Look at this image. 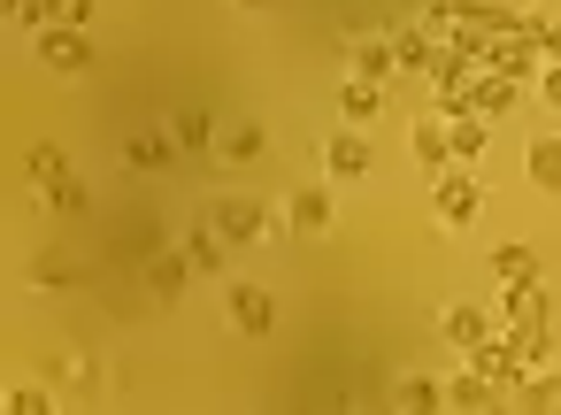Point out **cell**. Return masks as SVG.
I'll return each instance as SVG.
<instances>
[{
    "label": "cell",
    "mask_w": 561,
    "mask_h": 415,
    "mask_svg": "<svg viewBox=\"0 0 561 415\" xmlns=\"http://www.w3.org/2000/svg\"><path fill=\"white\" fill-rule=\"evenodd\" d=\"M24 177H32V193H39L55 216H85V185H78V170H70V154H62V147H47V139H39V147L24 154Z\"/></svg>",
    "instance_id": "cell-1"
},
{
    "label": "cell",
    "mask_w": 561,
    "mask_h": 415,
    "mask_svg": "<svg viewBox=\"0 0 561 415\" xmlns=\"http://www.w3.org/2000/svg\"><path fill=\"white\" fill-rule=\"evenodd\" d=\"M431 216H438L446 231H461V223H477V216H484V177H477L469 162H454V170H438V177H431Z\"/></svg>",
    "instance_id": "cell-2"
},
{
    "label": "cell",
    "mask_w": 561,
    "mask_h": 415,
    "mask_svg": "<svg viewBox=\"0 0 561 415\" xmlns=\"http://www.w3.org/2000/svg\"><path fill=\"white\" fill-rule=\"evenodd\" d=\"M224 323H231L239 338H270V331H277V300H270V285H254V277H224Z\"/></svg>",
    "instance_id": "cell-3"
},
{
    "label": "cell",
    "mask_w": 561,
    "mask_h": 415,
    "mask_svg": "<svg viewBox=\"0 0 561 415\" xmlns=\"http://www.w3.org/2000/svg\"><path fill=\"white\" fill-rule=\"evenodd\" d=\"M32 47H39V62H47L55 78H93V62H101V47H93L78 24H47V32H32Z\"/></svg>",
    "instance_id": "cell-4"
},
{
    "label": "cell",
    "mask_w": 561,
    "mask_h": 415,
    "mask_svg": "<svg viewBox=\"0 0 561 415\" xmlns=\"http://www.w3.org/2000/svg\"><path fill=\"white\" fill-rule=\"evenodd\" d=\"M47 384H55L70 407L101 400V369H93V354H85V346H55V354H47Z\"/></svg>",
    "instance_id": "cell-5"
},
{
    "label": "cell",
    "mask_w": 561,
    "mask_h": 415,
    "mask_svg": "<svg viewBox=\"0 0 561 415\" xmlns=\"http://www.w3.org/2000/svg\"><path fill=\"white\" fill-rule=\"evenodd\" d=\"M369 162H377V154H369V139H362L354 124H339V131L323 139V177H331V185H362Z\"/></svg>",
    "instance_id": "cell-6"
},
{
    "label": "cell",
    "mask_w": 561,
    "mask_h": 415,
    "mask_svg": "<svg viewBox=\"0 0 561 415\" xmlns=\"http://www.w3.org/2000/svg\"><path fill=\"white\" fill-rule=\"evenodd\" d=\"M408 154H415L431 177L454 170V116H446V108H438V116H415V124H408Z\"/></svg>",
    "instance_id": "cell-7"
},
{
    "label": "cell",
    "mask_w": 561,
    "mask_h": 415,
    "mask_svg": "<svg viewBox=\"0 0 561 415\" xmlns=\"http://www.w3.org/2000/svg\"><path fill=\"white\" fill-rule=\"evenodd\" d=\"M208 223H216V231H224L231 246H262V239L277 231L262 200H216V208H208Z\"/></svg>",
    "instance_id": "cell-8"
},
{
    "label": "cell",
    "mask_w": 561,
    "mask_h": 415,
    "mask_svg": "<svg viewBox=\"0 0 561 415\" xmlns=\"http://www.w3.org/2000/svg\"><path fill=\"white\" fill-rule=\"evenodd\" d=\"M461 361H469V369H484L500 392H523V377H530V369H523V354H515V338H477V346H461Z\"/></svg>",
    "instance_id": "cell-9"
},
{
    "label": "cell",
    "mask_w": 561,
    "mask_h": 415,
    "mask_svg": "<svg viewBox=\"0 0 561 415\" xmlns=\"http://www.w3.org/2000/svg\"><path fill=\"white\" fill-rule=\"evenodd\" d=\"M346 78H377V85H385V78H400L392 39H385V32H354V39H346Z\"/></svg>",
    "instance_id": "cell-10"
},
{
    "label": "cell",
    "mask_w": 561,
    "mask_h": 415,
    "mask_svg": "<svg viewBox=\"0 0 561 415\" xmlns=\"http://www.w3.org/2000/svg\"><path fill=\"white\" fill-rule=\"evenodd\" d=\"M185 277H193V254H185V246H154V254L139 262V285H147L154 300H178Z\"/></svg>",
    "instance_id": "cell-11"
},
{
    "label": "cell",
    "mask_w": 561,
    "mask_h": 415,
    "mask_svg": "<svg viewBox=\"0 0 561 415\" xmlns=\"http://www.w3.org/2000/svg\"><path fill=\"white\" fill-rule=\"evenodd\" d=\"M300 239H323L331 231V185H300V193H285V208H277Z\"/></svg>",
    "instance_id": "cell-12"
},
{
    "label": "cell",
    "mask_w": 561,
    "mask_h": 415,
    "mask_svg": "<svg viewBox=\"0 0 561 415\" xmlns=\"http://www.w3.org/2000/svg\"><path fill=\"white\" fill-rule=\"evenodd\" d=\"M392 55H400V78H431V70H438V55H446V32H438V24L400 32V39H392Z\"/></svg>",
    "instance_id": "cell-13"
},
{
    "label": "cell",
    "mask_w": 561,
    "mask_h": 415,
    "mask_svg": "<svg viewBox=\"0 0 561 415\" xmlns=\"http://www.w3.org/2000/svg\"><path fill=\"white\" fill-rule=\"evenodd\" d=\"M515 93H523V78H500V70H469V85H461V108H477V116H507L515 108Z\"/></svg>",
    "instance_id": "cell-14"
},
{
    "label": "cell",
    "mask_w": 561,
    "mask_h": 415,
    "mask_svg": "<svg viewBox=\"0 0 561 415\" xmlns=\"http://www.w3.org/2000/svg\"><path fill=\"white\" fill-rule=\"evenodd\" d=\"M124 162H131V170H178L185 147H178V131L162 124V131H131V139H124Z\"/></svg>",
    "instance_id": "cell-15"
},
{
    "label": "cell",
    "mask_w": 561,
    "mask_h": 415,
    "mask_svg": "<svg viewBox=\"0 0 561 415\" xmlns=\"http://www.w3.org/2000/svg\"><path fill=\"white\" fill-rule=\"evenodd\" d=\"M377 116H385V85H377V78H346V85H339V124L369 131Z\"/></svg>",
    "instance_id": "cell-16"
},
{
    "label": "cell",
    "mask_w": 561,
    "mask_h": 415,
    "mask_svg": "<svg viewBox=\"0 0 561 415\" xmlns=\"http://www.w3.org/2000/svg\"><path fill=\"white\" fill-rule=\"evenodd\" d=\"M185 254H193V269H201V277H231V239H224L208 216L185 231Z\"/></svg>",
    "instance_id": "cell-17"
},
{
    "label": "cell",
    "mask_w": 561,
    "mask_h": 415,
    "mask_svg": "<svg viewBox=\"0 0 561 415\" xmlns=\"http://www.w3.org/2000/svg\"><path fill=\"white\" fill-rule=\"evenodd\" d=\"M170 131H178V147H185L193 162H208V154H224V139H216V124H208V108H170Z\"/></svg>",
    "instance_id": "cell-18"
},
{
    "label": "cell",
    "mask_w": 561,
    "mask_h": 415,
    "mask_svg": "<svg viewBox=\"0 0 561 415\" xmlns=\"http://www.w3.org/2000/svg\"><path fill=\"white\" fill-rule=\"evenodd\" d=\"M500 315H507V323H553V292H546V277L507 285V292H500Z\"/></svg>",
    "instance_id": "cell-19"
},
{
    "label": "cell",
    "mask_w": 561,
    "mask_h": 415,
    "mask_svg": "<svg viewBox=\"0 0 561 415\" xmlns=\"http://www.w3.org/2000/svg\"><path fill=\"white\" fill-rule=\"evenodd\" d=\"M438 338H446V346H477V338H492V315H484L477 300H454V308L438 315Z\"/></svg>",
    "instance_id": "cell-20"
},
{
    "label": "cell",
    "mask_w": 561,
    "mask_h": 415,
    "mask_svg": "<svg viewBox=\"0 0 561 415\" xmlns=\"http://www.w3.org/2000/svg\"><path fill=\"white\" fill-rule=\"evenodd\" d=\"M492 277L500 285H530V277H546V262H538V246L507 239V246H492Z\"/></svg>",
    "instance_id": "cell-21"
},
{
    "label": "cell",
    "mask_w": 561,
    "mask_h": 415,
    "mask_svg": "<svg viewBox=\"0 0 561 415\" xmlns=\"http://www.w3.org/2000/svg\"><path fill=\"white\" fill-rule=\"evenodd\" d=\"M32 285H39V292H78V262H70L62 246H39V254H32Z\"/></svg>",
    "instance_id": "cell-22"
},
{
    "label": "cell",
    "mask_w": 561,
    "mask_h": 415,
    "mask_svg": "<svg viewBox=\"0 0 561 415\" xmlns=\"http://www.w3.org/2000/svg\"><path fill=\"white\" fill-rule=\"evenodd\" d=\"M500 400V384L484 377V369H461V377H446V407H492Z\"/></svg>",
    "instance_id": "cell-23"
},
{
    "label": "cell",
    "mask_w": 561,
    "mask_h": 415,
    "mask_svg": "<svg viewBox=\"0 0 561 415\" xmlns=\"http://www.w3.org/2000/svg\"><path fill=\"white\" fill-rule=\"evenodd\" d=\"M523 170H530V185H538V193H561V139H530Z\"/></svg>",
    "instance_id": "cell-24"
},
{
    "label": "cell",
    "mask_w": 561,
    "mask_h": 415,
    "mask_svg": "<svg viewBox=\"0 0 561 415\" xmlns=\"http://www.w3.org/2000/svg\"><path fill=\"white\" fill-rule=\"evenodd\" d=\"M9 415H55V407H70L55 384H9V400H0Z\"/></svg>",
    "instance_id": "cell-25"
},
{
    "label": "cell",
    "mask_w": 561,
    "mask_h": 415,
    "mask_svg": "<svg viewBox=\"0 0 561 415\" xmlns=\"http://www.w3.org/2000/svg\"><path fill=\"white\" fill-rule=\"evenodd\" d=\"M484 139H492V116H454V162H484Z\"/></svg>",
    "instance_id": "cell-26"
},
{
    "label": "cell",
    "mask_w": 561,
    "mask_h": 415,
    "mask_svg": "<svg viewBox=\"0 0 561 415\" xmlns=\"http://www.w3.org/2000/svg\"><path fill=\"white\" fill-rule=\"evenodd\" d=\"M523 407L561 415V369H530V377H523Z\"/></svg>",
    "instance_id": "cell-27"
},
{
    "label": "cell",
    "mask_w": 561,
    "mask_h": 415,
    "mask_svg": "<svg viewBox=\"0 0 561 415\" xmlns=\"http://www.w3.org/2000/svg\"><path fill=\"white\" fill-rule=\"evenodd\" d=\"M262 147H270L262 124H231V131H224V162H262Z\"/></svg>",
    "instance_id": "cell-28"
},
{
    "label": "cell",
    "mask_w": 561,
    "mask_h": 415,
    "mask_svg": "<svg viewBox=\"0 0 561 415\" xmlns=\"http://www.w3.org/2000/svg\"><path fill=\"white\" fill-rule=\"evenodd\" d=\"M392 400H400V407H446V384H438V377H400Z\"/></svg>",
    "instance_id": "cell-29"
},
{
    "label": "cell",
    "mask_w": 561,
    "mask_h": 415,
    "mask_svg": "<svg viewBox=\"0 0 561 415\" xmlns=\"http://www.w3.org/2000/svg\"><path fill=\"white\" fill-rule=\"evenodd\" d=\"M9 32H47V0H0Z\"/></svg>",
    "instance_id": "cell-30"
},
{
    "label": "cell",
    "mask_w": 561,
    "mask_h": 415,
    "mask_svg": "<svg viewBox=\"0 0 561 415\" xmlns=\"http://www.w3.org/2000/svg\"><path fill=\"white\" fill-rule=\"evenodd\" d=\"M47 24H78V32H93V0H47Z\"/></svg>",
    "instance_id": "cell-31"
},
{
    "label": "cell",
    "mask_w": 561,
    "mask_h": 415,
    "mask_svg": "<svg viewBox=\"0 0 561 415\" xmlns=\"http://www.w3.org/2000/svg\"><path fill=\"white\" fill-rule=\"evenodd\" d=\"M530 85H538V101H546V108H561V62H538V78H530Z\"/></svg>",
    "instance_id": "cell-32"
},
{
    "label": "cell",
    "mask_w": 561,
    "mask_h": 415,
    "mask_svg": "<svg viewBox=\"0 0 561 415\" xmlns=\"http://www.w3.org/2000/svg\"><path fill=\"white\" fill-rule=\"evenodd\" d=\"M538 55H546V62H561V24H546V32H538Z\"/></svg>",
    "instance_id": "cell-33"
},
{
    "label": "cell",
    "mask_w": 561,
    "mask_h": 415,
    "mask_svg": "<svg viewBox=\"0 0 561 415\" xmlns=\"http://www.w3.org/2000/svg\"><path fill=\"white\" fill-rule=\"evenodd\" d=\"M239 9H277V0H239Z\"/></svg>",
    "instance_id": "cell-34"
},
{
    "label": "cell",
    "mask_w": 561,
    "mask_h": 415,
    "mask_svg": "<svg viewBox=\"0 0 561 415\" xmlns=\"http://www.w3.org/2000/svg\"><path fill=\"white\" fill-rule=\"evenodd\" d=\"M400 9H431V0H400Z\"/></svg>",
    "instance_id": "cell-35"
},
{
    "label": "cell",
    "mask_w": 561,
    "mask_h": 415,
    "mask_svg": "<svg viewBox=\"0 0 561 415\" xmlns=\"http://www.w3.org/2000/svg\"><path fill=\"white\" fill-rule=\"evenodd\" d=\"M507 9H538V0H507Z\"/></svg>",
    "instance_id": "cell-36"
}]
</instances>
